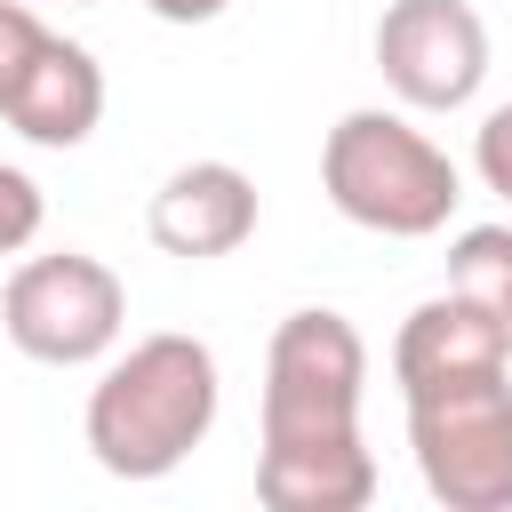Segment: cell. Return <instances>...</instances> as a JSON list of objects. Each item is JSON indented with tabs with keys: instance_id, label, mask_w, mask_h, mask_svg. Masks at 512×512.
I'll use <instances>...</instances> for the list:
<instances>
[{
	"instance_id": "obj_7",
	"label": "cell",
	"mask_w": 512,
	"mask_h": 512,
	"mask_svg": "<svg viewBox=\"0 0 512 512\" xmlns=\"http://www.w3.org/2000/svg\"><path fill=\"white\" fill-rule=\"evenodd\" d=\"M144 232H152L160 256H184V264L232 256V248L256 232V176L232 168V160H184V168L152 192Z\"/></svg>"
},
{
	"instance_id": "obj_14",
	"label": "cell",
	"mask_w": 512,
	"mask_h": 512,
	"mask_svg": "<svg viewBox=\"0 0 512 512\" xmlns=\"http://www.w3.org/2000/svg\"><path fill=\"white\" fill-rule=\"evenodd\" d=\"M144 8H152L160 24H216L232 0H144Z\"/></svg>"
},
{
	"instance_id": "obj_3",
	"label": "cell",
	"mask_w": 512,
	"mask_h": 512,
	"mask_svg": "<svg viewBox=\"0 0 512 512\" xmlns=\"http://www.w3.org/2000/svg\"><path fill=\"white\" fill-rule=\"evenodd\" d=\"M320 192L344 224L360 232H384V240H432L456 200H464V176L456 160L408 120V112H384V104H360L328 128L320 144Z\"/></svg>"
},
{
	"instance_id": "obj_8",
	"label": "cell",
	"mask_w": 512,
	"mask_h": 512,
	"mask_svg": "<svg viewBox=\"0 0 512 512\" xmlns=\"http://www.w3.org/2000/svg\"><path fill=\"white\" fill-rule=\"evenodd\" d=\"M0 120H8L24 144H48V152L88 144L96 120H104V64H96L80 40L48 32V48L32 56V72H24L16 96L0 104Z\"/></svg>"
},
{
	"instance_id": "obj_9",
	"label": "cell",
	"mask_w": 512,
	"mask_h": 512,
	"mask_svg": "<svg viewBox=\"0 0 512 512\" xmlns=\"http://www.w3.org/2000/svg\"><path fill=\"white\" fill-rule=\"evenodd\" d=\"M504 360H512V352H504L496 320H488L472 296H456V288L424 296V304L400 320V336H392V384H400V392L448 384V376H472V368H504Z\"/></svg>"
},
{
	"instance_id": "obj_2",
	"label": "cell",
	"mask_w": 512,
	"mask_h": 512,
	"mask_svg": "<svg viewBox=\"0 0 512 512\" xmlns=\"http://www.w3.org/2000/svg\"><path fill=\"white\" fill-rule=\"evenodd\" d=\"M216 400H224V376H216V352L200 336H136L88 392V456L112 472V480H168L208 432H216Z\"/></svg>"
},
{
	"instance_id": "obj_5",
	"label": "cell",
	"mask_w": 512,
	"mask_h": 512,
	"mask_svg": "<svg viewBox=\"0 0 512 512\" xmlns=\"http://www.w3.org/2000/svg\"><path fill=\"white\" fill-rule=\"evenodd\" d=\"M0 328L24 360L40 368H88L120 344L128 328V288L112 264L56 248V256H24L0 288Z\"/></svg>"
},
{
	"instance_id": "obj_15",
	"label": "cell",
	"mask_w": 512,
	"mask_h": 512,
	"mask_svg": "<svg viewBox=\"0 0 512 512\" xmlns=\"http://www.w3.org/2000/svg\"><path fill=\"white\" fill-rule=\"evenodd\" d=\"M72 8H80V0H72Z\"/></svg>"
},
{
	"instance_id": "obj_4",
	"label": "cell",
	"mask_w": 512,
	"mask_h": 512,
	"mask_svg": "<svg viewBox=\"0 0 512 512\" xmlns=\"http://www.w3.org/2000/svg\"><path fill=\"white\" fill-rule=\"evenodd\" d=\"M400 400H408V456L424 496L448 512H512V360L448 384H416Z\"/></svg>"
},
{
	"instance_id": "obj_1",
	"label": "cell",
	"mask_w": 512,
	"mask_h": 512,
	"mask_svg": "<svg viewBox=\"0 0 512 512\" xmlns=\"http://www.w3.org/2000/svg\"><path fill=\"white\" fill-rule=\"evenodd\" d=\"M368 344L344 312L304 304L264 344V440L256 496L272 512H360L376 496V456L360 440Z\"/></svg>"
},
{
	"instance_id": "obj_6",
	"label": "cell",
	"mask_w": 512,
	"mask_h": 512,
	"mask_svg": "<svg viewBox=\"0 0 512 512\" xmlns=\"http://www.w3.org/2000/svg\"><path fill=\"white\" fill-rule=\"evenodd\" d=\"M376 72L408 112H464L488 80V24L472 0H384Z\"/></svg>"
},
{
	"instance_id": "obj_10",
	"label": "cell",
	"mask_w": 512,
	"mask_h": 512,
	"mask_svg": "<svg viewBox=\"0 0 512 512\" xmlns=\"http://www.w3.org/2000/svg\"><path fill=\"white\" fill-rule=\"evenodd\" d=\"M448 288L472 296L512 352V224H464L448 248Z\"/></svg>"
},
{
	"instance_id": "obj_12",
	"label": "cell",
	"mask_w": 512,
	"mask_h": 512,
	"mask_svg": "<svg viewBox=\"0 0 512 512\" xmlns=\"http://www.w3.org/2000/svg\"><path fill=\"white\" fill-rule=\"evenodd\" d=\"M472 176L512 208V104H496V112L472 128Z\"/></svg>"
},
{
	"instance_id": "obj_11",
	"label": "cell",
	"mask_w": 512,
	"mask_h": 512,
	"mask_svg": "<svg viewBox=\"0 0 512 512\" xmlns=\"http://www.w3.org/2000/svg\"><path fill=\"white\" fill-rule=\"evenodd\" d=\"M40 48H48V24L32 16V0H0V104L16 96V80L32 72Z\"/></svg>"
},
{
	"instance_id": "obj_13",
	"label": "cell",
	"mask_w": 512,
	"mask_h": 512,
	"mask_svg": "<svg viewBox=\"0 0 512 512\" xmlns=\"http://www.w3.org/2000/svg\"><path fill=\"white\" fill-rule=\"evenodd\" d=\"M32 232H40V184L0 160V256L32 248Z\"/></svg>"
}]
</instances>
